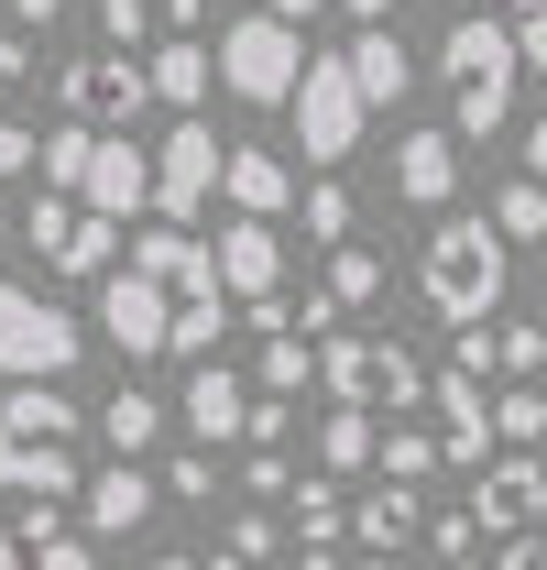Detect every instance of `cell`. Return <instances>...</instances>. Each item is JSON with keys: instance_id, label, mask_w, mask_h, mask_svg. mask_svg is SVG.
Returning a JSON list of instances; mask_svg holds the SVG:
<instances>
[{"instance_id": "6da1fadb", "label": "cell", "mask_w": 547, "mask_h": 570, "mask_svg": "<svg viewBox=\"0 0 547 570\" xmlns=\"http://www.w3.org/2000/svg\"><path fill=\"white\" fill-rule=\"evenodd\" d=\"M77 406L56 384H11L0 395V504H67L77 494Z\"/></svg>"}, {"instance_id": "7a4b0ae2", "label": "cell", "mask_w": 547, "mask_h": 570, "mask_svg": "<svg viewBox=\"0 0 547 570\" xmlns=\"http://www.w3.org/2000/svg\"><path fill=\"white\" fill-rule=\"evenodd\" d=\"M504 275H515V242L493 230V209H449L427 230V253H416V285H427V307H438L449 330H493Z\"/></svg>"}, {"instance_id": "3957f363", "label": "cell", "mask_w": 547, "mask_h": 570, "mask_svg": "<svg viewBox=\"0 0 547 570\" xmlns=\"http://www.w3.org/2000/svg\"><path fill=\"white\" fill-rule=\"evenodd\" d=\"M438 77H449V132H460V142H493L504 121H515V77H526L515 22L460 11V22H449V45H438Z\"/></svg>"}, {"instance_id": "277c9868", "label": "cell", "mask_w": 547, "mask_h": 570, "mask_svg": "<svg viewBox=\"0 0 547 570\" xmlns=\"http://www.w3.org/2000/svg\"><path fill=\"white\" fill-rule=\"evenodd\" d=\"M296 77H307V45H296V22H274V11H241V22L219 33V88H230V99H252V110H296Z\"/></svg>"}, {"instance_id": "5b68a950", "label": "cell", "mask_w": 547, "mask_h": 570, "mask_svg": "<svg viewBox=\"0 0 547 570\" xmlns=\"http://www.w3.org/2000/svg\"><path fill=\"white\" fill-rule=\"evenodd\" d=\"M77 341H88V330H77L56 296H33V285L0 275V373H11V384H67Z\"/></svg>"}, {"instance_id": "8992f818", "label": "cell", "mask_w": 547, "mask_h": 570, "mask_svg": "<svg viewBox=\"0 0 547 570\" xmlns=\"http://www.w3.org/2000/svg\"><path fill=\"white\" fill-rule=\"evenodd\" d=\"M361 121H372V99H361L350 56H307V77H296V154L329 176L350 142H361Z\"/></svg>"}, {"instance_id": "52a82bcc", "label": "cell", "mask_w": 547, "mask_h": 570, "mask_svg": "<svg viewBox=\"0 0 547 570\" xmlns=\"http://www.w3.org/2000/svg\"><path fill=\"white\" fill-rule=\"evenodd\" d=\"M56 110H67L77 132H132L142 110H153V77H142V56H67L56 67Z\"/></svg>"}, {"instance_id": "ba28073f", "label": "cell", "mask_w": 547, "mask_h": 570, "mask_svg": "<svg viewBox=\"0 0 547 570\" xmlns=\"http://www.w3.org/2000/svg\"><path fill=\"white\" fill-rule=\"evenodd\" d=\"M318 384H329V406H384V417L427 406V373L395 341H318Z\"/></svg>"}, {"instance_id": "9c48e42d", "label": "cell", "mask_w": 547, "mask_h": 570, "mask_svg": "<svg viewBox=\"0 0 547 570\" xmlns=\"http://www.w3.org/2000/svg\"><path fill=\"white\" fill-rule=\"evenodd\" d=\"M176 318H187V296H176L165 275H142V264H121V275L99 285V330H110V352H121V362L176 352Z\"/></svg>"}, {"instance_id": "30bf717a", "label": "cell", "mask_w": 547, "mask_h": 570, "mask_svg": "<svg viewBox=\"0 0 547 570\" xmlns=\"http://www.w3.org/2000/svg\"><path fill=\"white\" fill-rule=\"evenodd\" d=\"M219 176H230V142L208 132V121H176V132L153 142V219L187 230V219L219 198Z\"/></svg>"}, {"instance_id": "8fae6325", "label": "cell", "mask_w": 547, "mask_h": 570, "mask_svg": "<svg viewBox=\"0 0 547 570\" xmlns=\"http://www.w3.org/2000/svg\"><path fill=\"white\" fill-rule=\"evenodd\" d=\"M208 253H219V296H230L241 318H285V296H274V285H285V242H274V219H230Z\"/></svg>"}, {"instance_id": "7c38bea8", "label": "cell", "mask_w": 547, "mask_h": 570, "mask_svg": "<svg viewBox=\"0 0 547 570\" xmlns=\"http://www.w3.org/2000/svg\"><path fill=\"white\" fill-rule=\"evenodd\" d=\"M44 67H33V45L22 33H0V176H22L33 154H44Z\"/></svg>"}, {"instance_id": "4fadbf2b", "label": "cell", "mask_w": 547, "mask_h": 570, "mask_svg": "<svg viewBox=\"0 0 547 570\" xmlns=\"http://www.w3.org/2000/svg\"><path fill=\"white\" fill-rule=\"evenodd\" d=\"M77 209H99L110 230L132 209H153V154H132V132H99L88 142V176H77Z\"/></svg>"}, {"instance_id": "5bb4252c", "label": "cell", "mask_w": 547, "mask_h": 570, "mask_svg": "<svg viewBox=\"0 0 547 570\" xmlns=\"http://www.w3.org/2000/svg\"><path fill=\"white\" fill-rule=\"evenodd\" d=\"M33 253H44L56 275H110L121 230H110L99 209H77V198H33Z\"/></svg>"}, {"instance_id": "9a60e30c", "label": "cell", "mask_w": 547, "mask_h": 570, "mask_svg": "<svg viewBox=\"0 0 547 570\" xmlns=\"http://www.w3.org/2000/svg\"><path fill=\"white\" fill-rule=\"evenodd\" d=\"M176 417H187L198 450H230V439H252V384H241L230 362H198V373H187V395H176Z\"/></svg>"}, {"instance_id": "2e32d148", "label": "cell", "mask_w": 547, "mask_h": 570, "mask_svg": "<svg viewBox=\"0 0 547 570\" xmlns=\"http://www.w3.org/2000/svg\"><path fill=\"white\" fill-rule=\"evenodd\" d=\"M537 515H547V461H493L471 483V527H493V538H537Z\"/></svg>"}, {"instance_id": "e0dca14e", "label": "cell", "mask_w": 547, "mask_h": 570, "mask_svg": "<svg viewBox=\"0 0 547 570\" xmlns=\"http://www.w3.org/2000/svg\"><path fill=\"white\" fill-rule=\"evenodd\" d=\"M395 198H406V209H449V198H460V132H449V121H427V132L395 142Z\"/></svg>"}, {"instance_id": "ac0fdd59", "label": "cell", "mask_w": 547, "mask_h": 570, "mask_svg": "<svg viewBox=\"0 0 547 570\" xmlns=\"http://www.w3.org/2000/svg\"><path fill=\"white\" fill-rule=\"evenodd\" d=\"M427 395H438V417H449L438 428V461H460V472L481 483V472H493V395H481L471 373H438Z\"/></svg>"}, {"instance_id": "d6986e66", "label": "cell", "mask_w": 547, "mask_h": 570, "mask_svg": "<svg viewBox=\"0 0 547 570\" xmlns=\"http://www.w3.org/2000/svg\"><path fill=\"white\" fill-rule=\"evenodd\" d=\"M219 198H230V219H274V209H296V165H285L274 142H230Z\"/></svg>"}, {"instance_id": "ffe728a7", "label": "cell", "mask_w": 547, "mask_h": 570, "mask_svg": "<svg viewBox=\"0 0 547 570\" xmlns=\"http://www.w3.org/2000/svg\"><path fill=\"white\" fill-rule=\"evenodd\" d=\"M153 504H165V483H153L142 461H110V472L88 483V538H132Z\"/></svg>"}, {"instance_id": "44dd1931", "label": "cell", "mask_w": 547, "mask_h": 570, "mask_svg": "<svg viewBox=\"0 0 547 570\" xmlns=\"http://www.w3.org/2000/svg\"><path fill=\"white\" fill-rule=\"evenodd\" d=\"M340 56H350V77H361V99H372V110H395V99L416 88V56L395 45V22H361Z\"/></svg>"}, {"instance_id": "7402d4cb", "label": "cell", "mask_w": 547, "mask_h": 570, "mask_svg": "<svg viewBox=\"0 0 547 570\" xmlns=\"http://www.w3.org/2000/svg\"><path fill=\"white\" fill-rule=\"evenodd\" d=\"M416 527H427V515H416V494L406 483H372V494L350 504V538H361V560H406V538Z\"/></svg>"}, {"instance_id": "603a6c76", "label": "cell", "mask_w": 547, "mask_h": 570, "mask_svg": "<svg viewBox=\"0 0 547 570\" xmlns=\"http://www.w3.org/2000/svg\"><path fill=\"white\" fill-rule=\"evenodd\" d=\"M142 77H153V99H165V110H187V121H198V99H208V45L198 33H165V45H153V56H142Z\"/></svg>"}, {"instance_id": "cb8c5ba5", "label": "cell", "mask_w": 547, "mask_h": 570, "mask_svg": "<svg viewBox=\"0 0 547 570\" xmlns=\"http://www.w3.org/2000/svg\"><path fill=\"white\" fill-rule=\"evenodd\" d=\"M318 384V341H296V330H274L263 341V373H252V395H274V406H296Z\"/></svg>"}, {"instance_id": "d4e9b609", "label": "cell", "mask_w": 547, "mask_h": 570, "mask_svg": "<svg viewBox=\"0 0 547 570\" xmlns=\"http://www.w3.org/2000/svg\"><path fill=\"white\" fill-rule=\"evenodd\" d=\"M372 450H384L372 406H329V417H318V461H329V472H372Z\"/></svg>"}, {"instance_id": "484cf974", "label": "cell", "mask_w": 547, "mask_h": 570, "mask_svg": "<svg viewBox=\"0 0 547 570\" xmlns=\"http://www.w3.org/2000/svg\"><path fill=\"white\" fill-rule=\"evenodd\" d=\"M153 428H165V406H153L142 384H121V395L99 406V439H110V461H142V450H153Z\"/></svg>"}, {"instance_id": "4316f807", "label": "cell", "mask_w": 547, "mask_h": 570, "mask_svg": "<svg viewBox=\"0 0 547 570\" xmlns=\"http://www.w3.org/2000/svg\"><path fill=\"white\" fill-rule=\"evenodd\" d=\"M318 296H329V307H372V296H384V253H372V242H340V253H329V285H318Z\"/></svg>"}, {"instance_id": "83f0119b", "label": "cell", "mask_w": 547, "mask_h": 570, "mask_svg": "<svg viewBox=\"0 0 547 570\" xmlns=\"http://www.w3.org/2000/svg\"><path fill=\"white\" fill-rule=\"evenodd\" d=\"M88 142H99V132H77V121H56V132H44V154H33L44 198H77V176H88Z\"/></svg>"}, {"instance_id": "f1b7e54d", "label": "cell", "mask_w": 547, "mask_h": 570, "mask_svg": "<svg viewBox=\"0 0 547 570\" xmlns=\"http://www.w3.org/2000/svg\"><path fill=\"white\" fill-rule=\"evenodd\" d=\"M296 538H307V549H340V538H350L340 483H296Z\"/></svg>"}, {"instance_id": "f546056e", "label": "cell", "mask_w": 547, "mask_h": 570, "mask_svg": "<svg viewBox=\"0 0 547 570\" xmlns=\"http://www.w3.org/2000/svg\"><path fill=\"white\" fill-rule=\"evenodd\" d=\"M296 219H307V242H329V253H340V242H350V219H361V209H350V187H340V176H318V187L296 198Z\"/></svg>"}, {"instance_id": "4dcf8cb0", "label": "cell", "mask_w": 547, "mask_h": 570, "mask_svg": "<svg viewBox=\"0 0 547 570\" xmlns=\"http://www.w3.org/2000/svg\"><path fill=\"white\" fill-rule=\"evenodd\" d=\"M372 461H384V483H427V472H438V439H427V428H384V450H372Z\"/></svg>"}, {"instance_id": "1f68e13d", "label": "cell", "mask_w": 547, "mask_h": 570, "mask_svg": "<svg viewBox=\"0 0 547 570\" xmlns=\"http://www.w3.org/2000/svg\"><path fill=\"white\" fill-rule=\"evenodd\" d=\"M493 230H504V242H547V187L537 176H515V187L493 198Z\"/></svg>"}, {"instance_id": "d6a6232c", "label": "cell", "mask_w": 547, "mask_h": 570, "mask_svg": "<svg viewBox=\"0 0 547 570\" xmlns=\"http://www.w3.org/2000/svg\"><path fill=\"white\" fill-rule=\"evenodd\" d=\"M493 439H515V450H537V439H547V395H537V384L493 395Z\"/></svg>"}, {"instance_id": "836d02e7", "label": "cell", "mask_w": 547, "mask_h": 570, "mask_svg": "<svg viewBox=\"0 0 547 570\" xmlns=\"http://www.w3.org/2000/svg\"><path fill=\"white\" fill-rule=\"evenodd\" d=\"M219 330H230V296H198V307L176 318V352H187V362H219Z\"/></svg>"}, {"instance_id": "e575fe53", "label": "cell", "mask_w": 547, "mask_h": 570, "mask_svg": "<svg viewBox=\"0 0 547 570\" xmlns=\"http://www.w3.org/2000/svg\"><path fill=\"white\" fill-rule=\"evenodd\" d=\"M165 494H176V504H208V494H219V450H187V461H165Z\"/></svg>"}, {"instance_id": "d590c367", "label": "cell", "mask_w": 547, "mask_h": 570, "mask_svg": "<svg viewBox=\"0 0 547 570\" xmlns=\"http://www.w3.org/2000/svg\"><path fill=\"white\" fill-rule=\"evenodd\" d=\"M493 341H504V373H515V384H526V373H547V330H537V318H504Z\"/></svg>"}, {"instance_id": "8d00e7d4", "label": "cell", "mask_w": 547, "mask_h": 570, "mask_svg": "<svg viewBox=\"0 0 547 570\" xmlns=\"http://www.w3.org/2000/svg\"><path fill=\"white\" fill-rule=\"evenodd\" d=\"M99 33H110V56H132L153 33V0H99Z\"/></svg>"}, {"instance_id": "74e56055", "label": "cell", "mask_w": 547, "mask_h": 570, "mask_svg": "<svg viewBox=\"0 0 547 570\" xmlns=\"http://www.w3.org/2000/svg\"><path fill=\"white\" fill-rule=\"evenodd\" d=\"M33 570H99V538H88V527H56V538L33 549Z\"/></svg>"}, {"instance_id": "f35d334b", "label": "cell", "mask_w": 547, "mask_h": 570, "mask_svg": "<svg viewBox=\"0 0 547 570\" xmlns=\"http://www.w3.org/2000/svg\"><path fill=\"white\" fill-rule=\"evenodd\" d=\"M471 538H481L471 515H438V527H427V560H438V570H460V560H471Z\"/></svg>"}, {"instance_id": "ab89813d", "label": "cell", "mask_w": 547, "mask_h": 570, "mask_svg": "<svg viewBox=\"0 0 547 570\" xmlns=\"http://www.w3.org/2000/svg\"><path fill=\"white\" fill-rule=\"evenodd\" d=\"M241 483H252V494H296V461H285V450H252Z\"/></svg>"}, {"instance_id": "60d3db41", "label": "cell", "mask_w": 547, "mask_h": 570, "mask_svg": "<svg viewBox=\"0 0 547 570\" xmlns=\"http://www.w3.org/2000/svg\"><path fill=\"white\" fill-rule=\"evenodd\" d=\"M230 560H252V570L274 560V515H230Z\"/></svg>"}, {"instance_id": "b9f144b4", "label": "cell", "mask_w": 547, "mask_h": 570, "mask_svg": "<svg viewBox=\"0 0 547 570\" xmlns=\"http://www.w3.org/2000/svg\"><path fill=\"white\" fill-rule=\"evenodd\" d=\"M296 439V406H274V395H252V450H285Z\"/></svg>"}, {"instance_id": "7bdbcfd3", "label": "cell", "mask_w": 547, "mask_h": 570, "mask_svg": "<svg viewBox=\"0 0 547 570\" xmlns=\"http://www.w3.org/2000/svg\"><path fill=\"white\" fill-rule=\"evenodd\" d=\"M153 22H165V33H198V22H208V0H153Z\"/></svg>"}, {"instance_id": "ee69618b", "label": "cell", "mask_w": 547, "mask_h": 570, "mask_svg": "<svg viewBox=\"0 0 547 570\" xmlns=\"http://www.w3.org/2000/svg\"><path fill=\"white\" fill-rule=\"evenodd\" d=\"M515 56H526V67H547V11H526V22H515Z\"/></svg>"}, {"instance_id": "f6af8a7d", "label": "cell", "mask_w": 547, "mask_h": 570, "mask_svg": "<svg viewBox=\"0 0 547 570\" xmlns=\"http://www.w3.org/2000/svg\"><path fill=\"white\" fill-rule=\"evenodd\" d=\"M11 22H22V33H44V22H67V0H11Z\"/></svg>"}, {"instance_id": "bcb514c9", "label": "cell", "mask_w": 547, "mask_h": 570, "mask_svg": "<svg viewBox=\"0 0 547 570\" xmlns=\"http://www.w3.org/2000/svg\"><path fill=\"white\" fill-rule=\"evenodd\" d=\"M493 570H547V538H515V549H504Z\"/></svg>"}, {"instance_id": "7dc6e473", "label": "cell", "mask_w": 547, "mask_h": 570, "mask_svg": "<svg viewBox=\"0 0 547 570\" xmlns=\"http://www.w3.org/2000/svg\"><path fill=\"white\" fill-rule=\"evenodd\" d=\"M0 570H33V538L22 527H0Z\"/></svg>"}, {"instance_id": "c3c4849f", "label": "cell", "mask_w": 547, "mask_h": 570, "mask_svg": "<svg viewBox=\"0 0 547 570\" xmlns=\"http://www.w3.org/2000/svg\"><path fill=\"white\" fill-rule=\"evenodd\" d=\"M274 22H318V11H329V0H263Z\"/></svg>"}, {"instance_id": "681fc988", "label": "cell", "mask_w": 547, "mask_h": 570, "mask_svg": "<svg viewBox=\"0 0 547 570\" xmlns=\"http://www.w3.org/2000/svg\"><path fill=\"white\" fill-rule=\"evenodd\" d=\"M526 176H537V187H547V121H537V132H526Z\"/></svg>"}, {"instance_id": "f907efd6", "label": "cell", "mask_w": 547, "mask_h": 570, "mask_svg": "<svg viewBox=\"0 0 547 570\" xmlns=\"http://www.w3.org/2000/svg\"><path fill=\"white\" fill-rule=\"evenodd\" d=\"M350 22H395V0H340Z\"/></svg>"}, {"instance_id": "816d5d0a", "label": "cell", "mask_w": 547, "mask_h": 570, "mask_svg": "<svg viewBox=\"0 0 547 570\" xmlns=\"http://www.w3.org/2000/svg\"><path fill=\"white\" fill-rule=\"evenodd\" d=\"M296 570H350V560H340V549H296Z\"/></svg>"}, {"instance_id": "f5cc1de1", "label": "cell", "mask_w": 547, "mask_h": 570, "mask_svg": "<svg viewBox=\"0 0 547 570\" xmlns=\"http://www.w3.org/2000/svg\"><path fill=\"white\" fill-rule=\"evenodd\" d=\"M460 11H471V0H460ZM481 11H515V22H526V11H547V0H481Z\"/></svg>"}, {"instance_id": "db71d44e", "label": "cell", "mask_w": 547, "mask_h": 570, "mask_svg": "<svg viewBox=\"0 0 547 570\" xmlns=\"http://www.w3.org/2000/svg\"><path fill=\"white\" fill-rule=\"evenodd\" d=\"M153 570H208V560H187V549H165V560H153Z\"/></svg>"}, {"instance_id": "11a10c76", "label": "cell", "mask_w": 547, "mask_h": 570, "mask_svg": "<svg viewBox=\"0 0 547 570\" xmlns=\"http://www.w3.org/2000/svg\"><path fill=\"white\" fill-rule=\"evenodd\" d=\"M350 570H416V560H350Z\"/></svg>"}, {"instance_id": "9f6ffc18", "label": "cell", "mask_w": 547, "mask_h": 570, "mask_svg": "<svg viewBox=\"0 0 547 570\" xmlns=\"http://www.w3.org/2000/svg\"><path fill=\"white\" fill-rule=\"evenodd\" d=\"M208 570H252V560H230V549H219V560H208Z\"/></svg>"}, {"instance_id": "6f0895ef", "label": "cell", "mask_w": 547, "mask_h": 570, "mask_svg": "<svg viewBox=\"0 0 547 570\" xmlns=\"http://www.w3.org/2000/svg\"><path fill=\"white\" fill-rule=\"evenodd\" d=\"M0 264H11V219H0Z\"/></svg>"}, {"instance_id": "680465c9", "label": "cell", "mask_w": 547, "mask_h": 570, "mask_svg": "<svg viewBox=\"0 0 547 570\" xmlns=\"http://www.w3.org/2000/svg\"><path fill=\"white\" fill-rule=\"evenodd\" d=\"M460 570H481V560H460Z\"/></svg>"}]
</instances>
